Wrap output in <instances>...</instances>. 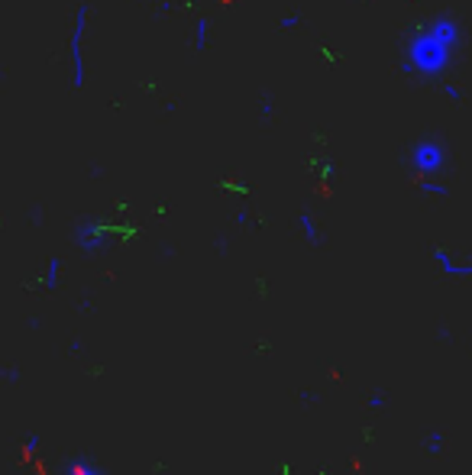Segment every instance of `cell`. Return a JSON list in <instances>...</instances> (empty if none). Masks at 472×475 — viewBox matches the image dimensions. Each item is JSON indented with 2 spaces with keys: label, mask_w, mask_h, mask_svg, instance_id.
<instances>
[{
  "label": "cell",
  "mask_w": 472,
  "mask_h": 475,
  "mask_svg": "<svg viewBox=\"0 0 472 475\" xmlns=\"http://www.w3.org/2000/svg\"><path fill=\"white\" fill-rule=\"evenodd\" d=\"M453 42H459V29L450 20H437V26L430 33H421L414 39L408 52L411 65H417L421 71H437L446 62V52L453 49Z\"/></svg>",
  "instance_id": "cell-1"
},
{
  "label": "cell",
  "mask_w": 472,
  "mask_h": 475,
  "mask_svg": "<svg viewBox=\"0 0 472 475\" xmlns=\"http://www.w3.org/2000/svg\"><path fill=\"white\" fill-rule=\"evenodd\" d=\"M414 159L421 168H437L440 159H444V149H440L437 142H421V146L414 149Z\"/></svg>",
  "instance_id": "cell-2"
}]
</instances>
